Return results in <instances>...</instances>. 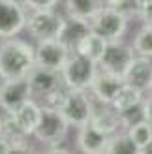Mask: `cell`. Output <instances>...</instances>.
I'll list each match as a JSON object with an SVG mask.
<instances>
[{
  "instance_id": "6da1fadb",
  "label": "cell",
  "mask_w": 152,
  "mask_h": 154,
  "mask_svg": "<svg viewBox=\"0 0 152 154\" xmlns=\"http://www.w3.org/2000/svg\"><path fill=\"white\" fill-rule=\"evenodd\" d=\"M34 66V47L30 43L15 38L0 42V81L26 77Z\"/></svg>"
},
{
  "instance_id": "7a4b0ae2",
  "label": "cell",
  "mask_w": 152,
  "mask_h": 154,
  "mask_svg": "<svg viewBox=\"0 0 152 154\" xmlns=\"http://www.w3.org/2000/svg\"><path fill=\"white\" fill-rule=\"evenodd\" d=\"M98 70H100V64L98 62L90 60L88 57L81 55V53L71 51L70 58L66 60L64 68L60 70V75H62V81L68 88L88 90Z\"/></svg>"
},
{
  "instance_id": "3957f363",
  "label": "cell",
  "mask_w": 152,
  "mask_h": 154,
  "mask_svg": "<svg viewBox=\"0 0 152 154\" xmlns=\"http://www.w3.org/2000/svg\"><path fill=\"white\" fill-rule=\"evenodd\" d=\"M60 113L66 117L70 126L81 128L90 122L94 115V98L90 96L88 90H77V88H68L58 105Z\"/></svg>"
},
{
  "instance_id": "277c9868",
  "label": "cell",
  "mask_w": 152,
  "mask_h": 154,
  "mask_svg": "<svg viewBox=\"0 0 152 154\" xmlns=\"http://www.w3.org/2000/svg\"><path fill=\"white\" fill-rule=\"evenodd\" d=\"M70 132V122L60 109L51 105H41V119L34 130V137L43 145H62Z\"/></svg>"
},
{
  "instance_id": "5b68a950",
  "label": "cell",
  "mask_w": 152,
  "mask_h": 154,
  "mask_svg": "<svg viewBox=\"0 0 152 154\" xmlns=\"http://www.w3.org/2000/svg\"><path fill=\"white\" fill-rule=\"evenodd\" d=\"M128 19L126 15L120 11L113 10L109 6H103L92 19H90V30L94 34L102 36L107 42H115V40H122L126 30H128Z\"/></svg>"
},
{
  "instance_id": "8992f818",
  "label": "cell",
  "mask_w": 152,
  "mask_h": 154,
  "mask_svg": "<svg viewBox=\"0 0 152 154\" xmlns=\"http://www.w3.org/2000/svg\"><path fill=\"white\" fill-rule=\"evenodd\" d=\"M64 25V17L58 11L53 10H32V13L26 15V30L36 42L53 40L58 38Z\"/></svg>"
},
{
  "instance_id": "52a82bcc",
  "label": "cell",
  "mask_w": 152,
  "mask_h": 154,
  "mask_svg": "<svg viewBox=\"0 0 152 154\" xmlns=\"http://www.w3.org/2000/svg\"><path fill=\"white\" fill-rule=\"evenodd\" d=\"M26 26V8L21 0H0V40L15 38Z\"/></svg>"
},
{
  "instance_id": "ba28073f",
  "label": "cell",
  "mask_w": 152,
  "mask_h": 154,
  "mask_svg": "<svg viewBox=\"0 0 152 154\" xmlns=\"http://www.w3.org/2000/svg\"><path fill=\"white\" fill-rule=\"evenodd\" d=\"M133 58H135V51H133L132 45H128L122 40L107 42L105 53L100 60V70H105V72H111V73L124 77V73L130 68Z\"/></svg>"
},
{
  "instance_id": "9c48e42d",
  "label": "cell",
  "mask_w": 152,
  "mask_h": 154,
  "mask_svg": "<svg viewBox=\"0 0 152 154\" xmlns=\"http://www.w3.org/2000/svg\"><path fill=\"white\" fill-rule=\"evenodd\" d=\"M71 49L64 45L58 38L53 40H43L38 42L34 47V58H36V66L40 68H49V70H62L66 60L70 58Z\"/></svg>"
},
{
  "instance_id": "30bf717a",
  "label": "cell",
  "mask_w": 152,
  "mask_h": 154,
  "mask_svg": "<svg viewBox=\"0 0 152 154\" xmlns=\"http://www.w3.org/2000/svg\"><path fill=\"white\" fill-rule=\"evenodd\" d=\"M32 98L28 77H17V79H4L0 81V107L6 113L15 111L21 103Z\"/></svg>"
},
{
  "instance_id": "8fae6325",
  "label": "cell",
  "mask_w": 152,
  "mask_h": 154,
  "mask_svg": "<svg viewBox=\"0 0 152 154\" xmlns=\"http://www.w3.org/2000/svg\"><path fill=\"white\" fill-rule=\"evenodd\" d=\"M122 87H124V77L105 70H98L88 92L100 105H111L113 98L117 96V92Z\"/></svg>"
},
{
  "instance_id": "7c38bea8",
  "label": "cell",
  "mask_w": 152,
  "mask_h": 154,
  "mask_svg": "<svg viewBox=\"0 0 152 154\" xmlns=\"http://www.w3.org/2000/svg\"><path fill=\"white\" fill-rule=\"evenodd\" d=\"M26 77H28L30 88H32V96L43 98V100L49 94H53L55 90H58L60 87H64L62 75H60L58 70H49V68L34 66Z\"/></svg>"
},
{
  "instance_id": "4fadbf2b",
  "label": "cell",
  "mask_w": 152,
  "mask_h": 154,
  "mask_svg": "<svg viewBox=\"0 0 152 154\" xmlns=\"http://www.w3.org/2000/svg\"><path fill=\"white\" fill-rule=\"evenodd\" d=\"M124 83L143 92H148L152 88V58L135 55L130 68L124 73Z\"/></svg>"
},
{
  "instance_id": "5bb4252c",
  "label": "cell",
  "mask_w": 152,
  "mask_h": 154,
  "mask_svg": "<svg viewBox=\"0 0 152 154\" xmlns=\"http://www.w3.org/2000/svg\"><path fill=\"white\" fill-rule=\"evenodd\" d=\"M107 141H109V135L96 130L90 122L77 128V150L85 154H105Z\"/></svg>"
},
{
  "instance_id": "9a60e30c",
  "label": "cell",
  "mask_w": 152,
  "mask_h": 154,
  "mask_svg": "<svg viewBox=\"0 0 152 154\" xmlns=\"http://www.w3.org/2000/svg\"><path fill=\"white\" fill-rule=\"evenodd\" d=\"M90 32H92L90 30V21L68 15V17H64V25L58 34V40L64 45H68L71 51H75V47L81 43V40L85 36H88Z\"/></svg>"
},
{
  "instance_id": "2e32d148",
  "label": "cell",
  "mask_w": 152,
  "mask_h": 154,
  "mask_svg": "<svg viewBox=\"0 0 152 154\" xmlns=\"http://www.w3.org/2000/svg\"><path fill=\"white\" fill-rule=\"evenodd\" d=\"M13 119L19 122V126L23 128V132L26 135H34V130L38 126V122L41 119V105H38L32 98L26 100L25 103H21L15 111H11Z\"/></svg>"
},
{
  "instance_id": "e0dca14e",
  "label": "cell",
  "mask_w": 152,
  "mask_h": 154,
  "mask_svg": "<svg viewBox=\"0 0 152 154\" xmlns=\"http://www.w3.org/2000/svg\"><path fill=\"white\" fill-rule=\"evenodd\" d=\"M90 124L96 130L103 132L105 135H113L122 130V122H120V115L113 109L111 105H102L100 109H94V115L90 119Z\"/></svg>"
},
{
  "instance_id": "ac0fdd59",
  "label": "cell",
  "mask_w": 152,
  "mask_h": 154,
  "mask_svg": "<svg viewBox=\"0 0 152 154\" xmlns=\"http://www.w3.org/2000/svg\"><path fill=\"white\" fill-rule=\"evenodd\" d=\"M64 6L68 15L90 21L105 6V0H64Z\"/></svg>"
},
{
  "instance_id": "d6986e66",
  "label": "cell",
  "mask_w": 152,
  "mask_h": 154,
  "mask_svg": "<svg viewBox=\"0 0 152 154\" xmlns=\"http://www.w3.org/2000/svg\"><path fill=\"white\" fill-rule=\"evenodd\" d=\"M143 98H145V92H143V90H139V88L132 87V85H126V83H124V87L117 92L115 98H113L111 107H113L117 113H122V111H126V109H130V107L141 103Z\"/></svg>"
},
{
  "instance_id": "ffe728a7",
  "label": "cell",
  "mask_w": 152,
  "mask_h": 154,
  "mask_svg": "<svg viewBox=\"0 0 152 154\" xmlns=\"http://www.w3.org/2000/svg\"><path fill=\"white\" fill-rule=\"evenodd\" d=\"M105 47H107V40H103L102 36L90 32L88 36L83 38L81 43L75 47V53H81V55H85L90 60H94V62L100 64V60L105 53Z\"/></svg>"
},
{
  "instance_id": "44dd1931",
  "label": "cell",
  "mask_w": 152,
  "mask_h": 154,
  "mask_svg": "<svg viewBox=\"0 0 152 154\" xmlns=\"http://www.w3.org/2000/svg\"><path fill=\"white\" fill-rule=\"evenodd\" d=\"M105 154H141V150L132 141L128 132H117L109 137Z\"/></svg>"
},
{
  "instance_id": "7402d4cb",
  "label": "cell",
  "mask_w": 152,
  "mask_h": 154,
  "mask_svg": "<svg viewBox=\"0 0 152 154\" xmlns=\"http://www.w3.org/2000/svg\"><path fill=\"white\" fill-rule=\"evenodd\" d=\"M126 132L132 137V141L139 147V150L143 152V149L152 141V122H148L147 119H143L139 122H135V124H132Z\"/></svg>"
},
{
  "instance_id": "603a6c76",
  "label": "cell",
  "mask_w": 152,
  "mask_h": 154,
  "mask_svg": "<svg viewBox=\"0 0 152 154\" xmlns=\"http://www.w3.org/2000/svg\"><path fill=\"white\" fill-rule=\"evenodd\" d=\"M132 47L135 55L152 58V25H143L139 28V32L133 36Z\"/></svg>"
},
{
  "instance_id": "cb8c5ba5",
  "label": "cell",
  "mask_w": 152,
  "mask_h": 154,
  "mask_svg": "<svg viewBox=\"0 0 152 154\" xmlns=\"http://www.w3.org/2000/svg\"><path fill=\"white\" fill-rule=\"evenodd\" d=\"M0 135H4L10 143L15 141H21V139H26V134L23 132V128L19 126V122L13 119L11 113H8L6 117H2V128H0Z\"/></svg>"
},
{
  "instance_id": "d4e9b609",
  "label": "cell",
  "mask_w": 152,
  "mask_h": 154,
  "mask_svg": "<svg viewBox=\"0 0 152 154\" xmlns=\"http://www.w3.org/2000/svg\"><path fill=\"white\" fill-rule=\"evenodd\" d=\"M105 6L113 8V10L120 11L122 15H126L128 19L137 17L141 6L137 4V0H105Z\"/></svg>"
},
{
  "instance_id": "484cf974",
  "label": "cell",
  "mask_w": 152,
  "mask_h": 154,
  "mask_svg": "<svg viewBox=\"0 0 152 154\" xmlns=\"http://www.w3.org/2000/svg\"><path fill=\"white\" fill-rule=\"evenodd\" d=\"M145 100V98H143ZM120 115V122H122V130H128L132 124H135V122H139L145 119V113H143V102L137 103V105H133L130 107V109H126L122 113H118Z\"/></svg>"
},
{
  "instance_id": "4316f807",
  "label": "cell",
  "mask_w": 152,
  "mask_h": 154,
  "mask_svg": "<svg viewBox=\"0 0 152 154\" xmlns=\"http://www.w3.org/2000/svg\"><path fill=\"white\" fill-rule=\"evenodd\" d=\"M21 2L28 10H53L58 4V0H21Z\"/></svg>"
},
{
  "instance_id": "83f0119b",
  "label": "cell",
  "mask_w": 152,
  "mask_h": 154,
  "mask_svg": "<svg viewBox=\"0 0 152 154\" xmlns=\"http://www.w3.org/2000/svg\"><path fill=\"white\" fill-rule=\"evenodd\" d=\"M137 17L141 19L143 25H152V2H148L147 6H143V8H141Z\"/></svg>"
},
{
  "instance_id": "f1b7e54d",
  "label": "cell",
  "mask_w": 152,
  "mask_h": 154,
  "mask_svg": "<svg viewBox=\"0 0 152 154\" xmlns=\"http://www.w3.org/2000/svg\"><path fill=\"white\" fill-rule=\"evenodd\" d=\"M32 150H34V149H30V147H28L26 139L15 141V143H11V147H10V154H19V152H32Z\"/></svg>"
},
{
  "instance_id": "f546056e",
  "label": "cell",
  "mask_w": 152,
  "mask_h": 154,
  "mask_svg": "<svg viewBox=\"0 0 152 154\" xmlns=\"http://www.w3.org/2000/svg\"><path fill=\"white\" fill-rule=\"evenodd\" d=\"M143 113H145V119L152 122V94L145 96V100H143Z\"/></svg>"
},
{
  "instance_id": "4dcf8cb0",
  "label": "cell",
  "mask_w": 152,
  "mask_h": 154,
  "mask_svg": "<svg viewBox=\"0 0 152 154\" xmlns=\"http://www.w3.org/2000/svg\"><path fill=\"white\" fill-rule=\"evenodd\" d=\"M10 147H11V143L4 135H0V154H10Z\"/></svg>"
},
{
  "instance_id": "1f68e13d",
  "label": "cell",
  "mask_w": 152,
  "mask_h": 154,
  "mask_svg": "<svg viewBox=\"0 0 152 154\" xmlns=\"http://www.w3.org/2000/svg\"><path fill=\"white\" fill-rule=\"evenodd\" d=\"M141 154H152V141H150V143L147 145L145 149H143V152H141Z\"/></svg>"
},
{
  "instance_id": "d6a6232c",
  "label": "cell",
  "mask_w": 152,
  "mask_h": 154,
  "mask_svg": "<svg viewBox=\"0 0 152 154\" xmlns=\"http://www.w3.org/2000/svg\"><path fill=\"white\" fill-rule=\"evenodd\" d=\"M148 2H152V0H137V4H139L141 8H143V6H147Z\"/></svg>"
},
{
  "instance_id": "836d02e7",
  "label": "cell",
  "mask_w": 152,
  "mask_h": 154,
  "mask_svg": "<svg viewBox=\"0 0 152 154\" xmlns=\"http://www.w3.org/2000/svg\"><path fill=\"white\" fill-rule=\"evenodd\" d=\"M0 128H2V117H0Z\"/></svg>"
},
{
  "instance_id": "e575fe53",
  "label": "cell",
  "mask_w": 152,
  "mask_h": 154,
  "mask_svg": "<svg viewBox=\"0 0 152 154\" xmlns=\"http://www.w3.org/2000/svg\"><path fill=\"white\" fill-rule=\"evenodd\" d=\"M150 90H152V88H150Z\"/></svg>"
}]
</instances>
